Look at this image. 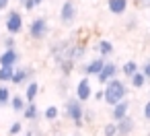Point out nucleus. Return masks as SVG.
I'll use <instances>...</instances> for the list:
<instances>
[{
  "label": "nucleus",
  "instance_id": "obj_15",
  "mask_svg": "<svg viewBox=\"0 0 150 136\" xmlns=\"http://www.w3.org/2000/svg\"><path fill=\"white\" fill-rule=\"evenodd\" d=\"M23 117H25V120H29V122H35V120L39 117L37 105H35L33 101H29V103L25 105V109H23Z\"/></svg>",
  "mask_w": 150,
  "mask_h": 136
},
{
  "label": "nucleus",
  "instance_id": "obj_20",
  "mask_svg": "<svg viewBox=\"0 0 150 136\" xmlns=\"http://www.w3.org/2000/svg\"><path fill=\"white\" fill-rule=\"evenodd\" d=\"M15 111H23L25 109V105H27V101H25V97H19V95H15V97H11V103H8Z\"/></svg>",
  "mask_w": 150,
  "mask_h": 136
},
{
  "label": "nucleus",
  "instance_id": "obj_14",
  "mask_svg": "<svg viewBox=\"0 0 150 136\" xmlns=\"http://www.w3.org/2000/svg\"><path fill=\"white\" fill-rule=\"evenodd\" d=\"M37 95H39V83L29 80V83H27V91H25V101H27V103H29V101H35Z\"/></svg>",
  "mask_w": 150,
  "mask_h": 136
},
{
  "label": "nucleus",
  "instance_id": "obj_27",
  "mask_svg": "<svg viewBox=\"0 0 150 136\" xmlns=\"http://www.w3.org/2000/svg\"><path fill=\"white\" fill-rule=\"evenodd\" d=\"M2 43H4V48H15V37H13V35H8V37H4V41H2Z\"/></svg>",
  "mask_w": 150,
  "mask_h": 136
},
{
  "label": "nucleus",
  "instance_id": "obj_3",
  "mask_svg": "<svg viewBox=\"0 0 150 136\" xmlns=\"http://www.w3.org/2000/svg\"><path fill=\"white\" fill-rule=\"evenodd\" d=\"M47 33H50V25H47L45 17H37V19L31 21V25H29V35H31L33 39L39 41V39H43Z\"/></svg>",
  "mask_w": 150,
  "mask_h": 136
},
{
  "label": "nucleus",
  "instance_id": "obj_16",
  "mask_svg": "<svg viewBox=\"0 0 150 136\" xmlns=\"http://www.w3.org/2000/svg\"><path fill=\"white\" fill-rule=\"evenodd\" d=\"M97 50H99L101 56H111V54H113V43L107 41V39H101V41L97 43Z\"/></svg>",
  "mask_w": 150,
  "mask_h": 136
},
{
  "label": "nucleus",
  "instance_id": "obj_12",
  "mask_svg": "<svg viewBox=\"0 0 150 136\" xmlns=\"http://www.w3.org/2000/svg\"><path fill=\"white\" fill-rule=\"evenodd\" d=\"M127 113H129V101L121 99L119 103H115V105H113L111 117H113V122H117V120H121V117H123V115H127Z\"/></svg>",
  "mask_w": 150,
  "mask_h": 136
},
{
  "label": "nucleus",
  "instance_id": "obj_10",
  "mask_svg": "<svg viewBox=\"0 0 150 136\" xmlns=\"http://www.w3.org/2000/svg\"><path fill=\"white\" fill-rule=\"evenodd\" d=\"M103 64H105L103 56H101V58H95V60H91L88 64H84V66H82V72H84L86 76H97V74L101 72Z\"/></svg>",
  "mask_w": 150,
  "mask_h": 136
},
{
  "label": "nucleus",
  "instance_id": "obj_24",
  "mask_svg": "<svg viewBox=\"0 0 150 136\" xmlns=\"http://www.w3.org/2000/svg\"><path fill=\"white\" fill-rule=\"evenodd\" d=\"M82 122L84 124H93L95 122V111L93 109H82Z\"/></svg>",
  "mask_w": 150,
  "mask_h": 136
},
{
  "label": "nucleus",
  "instance_id": "obj_8",
  "mask_svg": "<svg viewBox=\"0 0 150 136\" xmlns=\"http://www.w3.org/2000/svg\"><path fill=\"white\" fill-rule=\"evenodd\" d=\"M115 124H117V136H129V134H132V130H134V126H136V124H134V120L129 117V113H127V115H123L121 120H117Z\"/></svg>",
  "mask_w": 150,
  "mask_h": 136
},
{
  "label": "nucleus",
  "instance_id": "obj_11",
  "mask_svg": "<svg viewBox=\"0 0 150 136\" xmlns=\"http://www.w3.org/2000/svg\"><path fill=\"white\" fill-rule=\"evenodd\" d=\"M91 95H93L91 83H88V78H82V80L76 85V99H78V101H86V99H91Z\"/></svg>",
  "mask_w": 150,
  "mask_h": 136
},
{
  "label": "nucleus",
  "instance_id": "obj_6",
  "mask_svg": "<svg viewBox=\"0 0 150 136\" xmlns=\"http://www.w3.org/2000/svg\"><path fill=\"white\" fill-rule=\"evenodd\" d=\"M33 74H35V68H31V66L17 68V70L13 72V78H11V83H13V85H23V83H29V80L33 78Z\"/></svg>",
  "mask_w": 150,
  "mask_h": 136
},
{
  "label": "nucleus",
  "instance_id": "obj_31",
  "mask_svg": "<svg viewBox=\"0 0 150 136\" xmlns=\"http://www.w3.org/2000/svg\"><path fill=\"white\" fill-rule=\"evenodd\" d=\"M134 2H136L138 6H144V0H134Z\"/></svg>",
  "mask_w": 150,
  "mask_h": 136
},
{
  "label": "nucleus",
  "instance_id": "obj_5",
  "mask_svg": "<svg viewBox=\"0 0 150 136\" xmlns=\"http://www.w3.org/2000/svg\"><path fill=\"white\" fill-rule=\"evenodd\" d=\"M74 19H76V4L72 2V0H66V2L62 4V9H60V21L64 25H72Z\"/></svg>",
  "mask_w": 150,
  "mask_h": 136
},
{
  "label": "nucleus",
  "instance_id": "obj_17",
  "mask_svg": "<svg viewBox=\"0 0 150 136\" xmlns=\"http://www.w3.org/2000/svg\"><path fill=\"white\" fill-rule=\"evenodd\" d=\"M129 80H132V87H134V89H142V87L146 85V76H144L140 70H138V72H134V74L129 76Z\"/></svg>",
  "mask_w": 150,
  "mask_h": 136
},
{
  "label": "nucleus",
  "instance_id": "obj_1",
  "mask_svg": "<svg viewBox=\"0 0 150 136\" xmlns=\"http://www.w3.org/2000/svg\"><path fill=\"white\" fill-rule=\"evenodd\" d=\"M125 95H127V85H125L123 80L111 78V80L105 83V89H103V101H105L107 105L113 107L115 103H119L121 99H125Z\"/></svg>",
  "mask_w": 150,
  "mask_h": 136
},
{
  "label": "nucleus",
  "instance_id": "obj_2",
  "mask_svg": "<svg viewBox=\"0 0 150 136\" xmlns=\"http://www.w3.org/2000/svg\"><path fill=\"white\" fill-rule=\"evenodd\" d=\"M64 111H66V117H70L76 128H82V124H84L82 122V103L78 99H66Z\"/></svg>",
  "mask_w": 150,
  "mask_h": 136
},
{
  "label": "nucleus",
  "instance_id": "obj_21",
  "mask_svg": "<svg viewBox=\"0 0 150 136\" xmlns=\"http://www.w3.org/2000/svg\"><path fill=\"white\" fill-rule=\"evenodd\" d=\"M11 103V91L8 87H0V107H4Z\"/></svg>",
  "mask_w": 150,
  "mask_h": 136
},
{
  "label": "nucleus",
  "instance_id": "obj_7",
  "mask_svg": "<svg viewBox=\"0 0 150 136\" xmlns=\"http://www.w3.org/2000/svg\"><path fill=\"white\" fill-rule=\"evenodd\" d=\"M117 66L113 64V62H105L103 64V68H101V72L97 74V78H99V83L101 85H105L107 80H111V78H115V74H117Z\"/></svg>",
  "mask_w": 150,
  "mask_h": 136
},
{
  "label": "nucleus",
  "instance_id": "obj_33",
  "mask_svg": "<svg viewBox=\"0 0 150 136\" xmlns=\"http://www.w3.org/2000/svg\"><path fill=\"white\" fill-rule=\"evenodd\" d=\"M25 136H33V132H27V134H25Z\"/></svg>",
  "mask_w": 150,
  "mask_h": 136
},
{
  "label": "nucleus",
  "instance_id": "obj_28",
  "mask_svg": "<svg viewBox=\"0 0 150 136\" xmlns=\"http://www.w3.org/2000/svg\"><path fill=\"white\" fill-rule=\"evenodd\" d=\"M144 117L150 122V101H146V105H144Z\"/></svg>",
  "mask_w": 150,
  "mask_h": 136
},
{
  "label": "nucleus",
  "instance_id": "obj_32",
  "mask_svg": "<svg viewBox=\"0 0 150 136\" xmlns=\"http://www.w3.org/2000/svg\"><path fill=\"white\" fill-rule=\"evenodd\" d=\"M144 6H150V0H144Z\"/></svg>",
  "mask_w": 150,
  "mask_h": 136
},
{
  "label": "nucleus",
  "instance_id": "obj_19",
  "mask_svg": "<svg viewBox=\"0 0 150 136\" xmlns=\"http://www.w3.org/2000/svg\"><path fill=\"white\" fill-rule=\"evenodd\" d=\"M138 70H140V66H138V64H136L134 60H127V62H125V64L121 66V72H123V74H125L127 78H129V76L134 74V72H138Z\"/></svg>",
  "mask_w": 150,
  "mask_h": 136
},
{
  "label": "nucleus",
  "instance_id": "obj_13",
  "mask_svg": "<svg viewBox=\"0 0 150 136\" xmlns=\"http://www.w3.org/2000/svg\"><path fill=\"white\" fill-rule=\"evenodd\" d=\"M127 0H107V9L111 15H123L127 11Z\"/></svg>",
  "mask_w": 150,
  "mask_h": 136
},
{
  "label": "nucleus",
  "instance_id": "obj_25",
  "mask_svg": "<svg viewBox=\"0 0 150 136\" xmlns=\"http://www.w3.org/2000/svg\"><path fill=\"white\" fill-rule=\"evenodd\" d=\"M21 130H23V124H21V122H15V124H11V128H8V136H17V134H21Z\"/></svg>",
  "mask_w": 150,
  "mask_h": 136
},
{
  "label": "nucleus",
  "instance_id": "obj_23",
  "mask_svg": "<svg viewBox=\"0 0 150 136\" xmlns=\"http://www.w3.org/2000/svg\"><path fill=\"white\" fill-rule=\"evenodd\" d=\"M103 136H117V124H115V122L105 124V128H103Z\"/></svg>",
  "mask_w": 150,
  "mask_h": 136
},
{
  "label": "nucleus",
  "instance_id": "obj_4",
  "mask_svg": "<svg viewBox=\"0 0 150 136\" xmlns=\"http://www.w3.org/2000/svg\"><path fill=\"white\" fill-rule=\"evenodd\" d=\"M4 25H6V31H8L11 35H19V33L23 31V17H21V13L11 11V13L6 15Z\"/></svg>",
  "mask_w": 150,
  "mask_h": 136
},
{
  "label": "nucleus",
  "instance_id": "obj_29",
  "mask_svg": "<svg viewBox=\"0 0 150 136\" xmlns=\"http://www.w3.org/2000/svg\"><path fill=\"white\" fill-rule=\"evenodd\" d=\"M8 9V0H0V11H6Z\"/></svg>",
  "mask_w": 150,
  "mask_h": 136
},
{
  "label": "nucleus",
  "instance_id": "obj_18",
  "mask_svg": "<svg viewBox=\"0 0 150 136\" xmlns=\"http://www.w3.org/2000/svg\"><path fill=\"white\" fill-rule=\"evenodd\" d=\"M15 66H0V83H11Z\"/></svg>",
  "mask_w": 150,
  "mask_h": 136
},
{
  "label": "nucleus",
  "instance_id": "obj_30",
  "mask_svg": "<svg viewBox=\"0 0 150 136\" xmlns=\"http://www.w3.org/2000/svg\"><path fill=\"white\" fill-rule=\"evenodd\" d=\"M95 99H97V101H103V91H97V93H95Z\"/></svg>",
  "mask_w": 150,
  "mask_h": 136
},
{
  "label": "nucleus",
  "instance_id": "obj_9",
  "mask_svg": "<svg viewBox=\"0 0 150 136\" xmlns=\"http://www.w3.org/2000/svg\"><path fill=\"white\" fill-rule=\"evenodd\" d=\"M19 62V52L15 48H6L0 54V66H15Z\"/></svg>",
  "mask_w": 150,
  "mask_h": 136
},
{
  "label": "nucleus",
  "instance_id": "obj_22",
  "mask_svg": "<svg viewBox=\"0 0 150 136\" xmlns=\"http://www.w3.org/2000/svg\"><path fill=\"white\" fill-rule=\"evenodd\" d=\"M58 113H60V111H58V107H56V105H50V107L45 109V113H43V115H45V120H47V122H54V120L58 117Z\"/></svg>",
  "mask_w": 150,
  "mask_h": 136
},
{
  "label": "nucleus",
  "instance_id": "obj_26",
  "mask_svg": "<svg viewBox=\"0 0 150 136\" xmlns=\"http://www.w3.org/2000/svg\"><path fill=\"white\" fill-rule=\"evenodd\" d=\"M140 72H142V74L146 76V80L150 78V60H148V62H146V64H144V66L140 68Z\"/></svg>",
  "mask_w": 150,
  "mask_h": 136
}]
</instances>
